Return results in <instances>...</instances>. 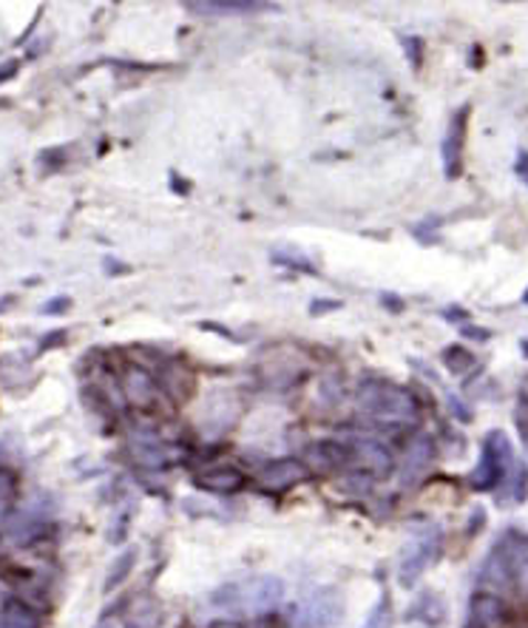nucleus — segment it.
<instances>
[{
  "mask_svg": "<svg viewBox=\"0 0 528 628\" xmlns=\"http://www.w3.org/2000/svg\"><path fill=\"white\" fill-rule=\"evenodd\" d=\"M188 12L197 14H247L258 12V9H267V3H247V0H205V3H197V0H188Z\"/></svg>",
  "mask_w": 528,
  "mask_h": 628,
  "instance_id": "9d476101",
  "label": "nucleus"
},
{
  "mask_svg": "<svg viewBox=\"0 0 528 628\" xmlns=\"http://www.w3.org/2000/svg\"><path fill=\"white\" fill-rule=\"evenodd\" d=\"M284 597V583L278 577H247V580H233L219 586L211 595L213 609H222L228 615H262L278 606Z\"/></svg>",
  "mask_w": 528,
  "mask_h": 628,
  "instance_id": "f257e3e1",
  "label": "nucleus"
},
{
  "mask_svg": "<svg viewBox=\"0 0 528 628\" xmlns=\"http://www.w3.org/2000/svg\"><path fill=\"white\" fill-rule=\"evenodd\" d=\"M131 450H134V458H137L142 467H151V470H157V467H162V463H166V447H162V443H159V438H154V436H134Z\"/></svg>",
  "mask_w": 528,
  "mask_h": 628,
  "instance_id": "ddd939ff",
  "label": "nucleus"
},
{
  "mask_svg": "<svg viewBox=\"0 0 528 628\" xmlns=\"http://www.w3.org/2000/svg\"><path fill=\"white\" fill-rule=\"evenodd\" d=\"M162 384H166V390L171 393L177 401H182V398H186L188 393L193 390V378H191V373L186 370V367H171V370H166V376H162Z\"/></svg>",
  "mask_w": 528,
  "mask_h": 628,
  "instance_id": "f3484780",
  "label": "nucleus"
},
{
  "mask_svg": "<svg viewBox=\"0 0 528 628\" xmlns=\"http://www.w3.org/2000/svg\"><path fill=\"white\" fill-rule=\"evenodd\" d=\"M197 483L202 490L225 495V492L242 490V486H245V475H242L236 467H213V470L202 472V475L197 478Z\"/></svg>",
  "mask_w": 528,
  "mask_h": 628,
  "instance_id": "1a4fd4ad",
  "label": "nucleus"
},
{
  "mask_svg": "<svg viewBox=\"0 0 528 628\" xmlns=\"http://www.w3.org/2000/svg\"><path fill=\"white\" fill-rule=\"evenodd\" d=\"M443 362H446V367H450L452 373H463L475 364V356H472L469 350H463V347H450V350L443 353Z\"/></svg>",
  "mask_w": 528,
  "mask_h": 628,
  "instance_id": "aec40b11",
  "label": "nucleus"
},
{
  "mask_svg": "<svg viewBox=\"0 0 528 628\" xmlns=\"http://www.w3.org/2000/svg\"><path fill=\"white\" fill-rule=\"evenodd\" d=\"M0 628H40V617L29 609L27 603L9 600L0 609Z\"/></svg>",
  "mask_w": 528,
  "mask_h": 628,
  "instance_id": "4468645a",
  "label": "nucleus"
},
{
  "mask_svg": "<svg viewBox=\"0 0 528 628\" xmlns=\"http://www.w3.org/2000/svg\"><path fill=\"white\" fill-rule=\"evenodd\" d=\"M363 628H392V603H390V595L381 597V603H378L376 609L370 611V617H367Z\"/></svg>",
  "mask_w": 528,
  "mask_h": 628,
  "instance_id": "a211bd4d",
  "label": "nucleus"
},
{
  "mask_svg": "<svg viewBox=\"0 0 528 628\" xmlns=\"http://www.w3.org/2000/svg\"><path fill=\"white\" fill-rule=\"evenodd\" d=\"M304 458H307V463H310V467H321V470H338V467H344V463L350 461L352 450H350V447H344V443H336V441H318V443H313L310 450L304 452Z\"/></svg>",
  "mask_w": 528,
  "mask_h": 628,
  "instance_id": "6e6552de",
  "label": "nucleus"
},
{
  "mask_svg": "<svg viewBox=\"0 0 528 628\" xmlns=\"http://www.w3.org/2000/svg\"><path fill=\"white\" fill-rule=\"evenodd\" d=\"M358 456L363 458V463H367V470L376 472L378 478L390 475L392 472V456L387 452V447H381L378 441H358Z\"/></svg>",
  "mask_w": 528,
  "mask_h": 628,
  "instance_id": "f8f14e48",
  "label": "nucleus"
},
{
  "mask_svg": "<svg viewBox=\"0 0 528 628\" xmlns=\"http://www.w3.org/2000/svg\"><path fill=\"white\" fill-rule=\"evenodd\" d=\"M430 456H432V447L426 438H418L415 443L410 447V456H406V467H403V481H410V478H415L418 472L430 463Z\"/></svg>",
  "mask_w": 528,
  "mask_h": 628,
  "instance_id": "dca6fc26",
  "label": "nucleus"
},
{
  "mask_svg": "<svg viewBox=\"0 0 528 628\" xmlns=\"http://www.w3.org/2000/svg\"><path fill=\"white\" fill-rule=\"evenodd\" d=\"M437 555H441V530H432L426 532V535L418 537V541L410 546V552H406V557L401 561V569H398V580H401V586H406V589L415 586L418 577L430 569L432 563L437 561Z\"/></svg>",
  "mask_w": 528,
  "mask_h": 628,
  "instance_id": "20e7f679",
  "label": "nucleus"
},
{
  "mask_svg": "<svg viewBox=\"0 0 528 628\" xmlns=\"http://www.w3.org/2000/svg\"><path fill=\"white\" fill-rule=\"evenodd\" d=\"M522 299H526V302H528V293H526V296H522Z\"/></svg>",
  "mask_w": 528,
  "mask_h": 628,
  "instance_id": "b1692460",
  "label": "nucleus"
},
{
  "mask_svg": "<svg viewBox=\"0 0 528 628\" xmlns=\"http://www.w3.org/2000/svg\"><path fill=\"white\" fill-rule=\"evenodd\" d=\"M307 478V470H304L302 463L298 461H276V463H267L262 470V475H258V483H262L264 490H287V486H293V483L304 481Z\"/></svg>",
  "mask_w": 528,
  "mask_h": 628,
  "instance_id": "0eeeda50",
  "label": "nucleus"
},
{
  "mask_svg": "<svg viewBox=\"0 0 528 628\" xmlns=\"http://www.w3.org/2000/svg\"><path fill=\"white\" fill-rule=\"evenodd\" d=\"M68 305V299H54V302H49L46 307H43V313H49V316H54V313H63V307Z\"/></svg>",
  "mask_w": 528,
  "mask_h": 628,
  "instance_id": "412c9836",
  "label": "nucleus"
},
{
  "mask_svg": "<svg viewBox=\"0 0 528 628\" xmlns=\"http://www.w3.org/2000/svg\"><path fill=\"white\" fill-rule=\"evenodd\" d=\"M123 390H126V396L131 398L134 404H151L154 393H157V384H154V378L148 376L146 370L128 367L126 376H123Z\"/></svg>",
  "mask_w": 528,
  "mask_h": 628,
  "instance_id": "9b49d317",
  "label": "nucleus"
},
{
  "mask_svg": "<svg viewBox=\"0 0 528 628\" xmlns=\"http://www.w3.org/2000/svg\"><path fill=\"white\" fill-rule=\"evenodd\" d=\"M134 566V552H126V555H119L117 563L112 566V572H108V580H106V592H112L114 586H119V583L126 580L128 572H131Z\"/></svg>",
  "mask_w": 528,
  "mask_h": 628,
  "instance_id": "6ab92c4d",
  "label": "nucleus"
},
{
  "mask_svg": "<svg viewBox=\"0 0 528 628\" xmlns=\"http://www.w3.org/2000/svg\"><path fill=\"white\" fill-rule=\"evenodd\" d=\"M302 626L304 628H330L341 617V600L332 589H316L302 603Z\"/></svg>",
  "mask_w": 528,
  "mask_h": 628,
  "instance_id": "39448f33",
  "label": "nucleus"
},
{
  "mask_svg": "<svg viewBox=\"0 0 528 628\" xmlns=\"http://www.w3.org/2000/svg\"><path fill=\"white\" fill-rule=\"evenodd\" d=\"M511 443L509 438L503 432H489V438L483 441V456L481 463H477L475 475H472V483L475 490H495L497 483H503L509 478L511 472Z\"/></svg>",
  "mask_w": 528,
  "mask_h": 628,
  "instance_id": "7ed1b4c3",
  "label": "nucleus"
},
{
  "mask_svg": "<svg viewBox=\"0 0 528 628\" xmlns=\"http://www.w3.org/2000/svg\"><path fill=\"white\" fill-rule=\"evenodd\" d=\"M520 177L528 182V166H520Z\"/></svg>",
  "mask_w": 528,
  "mask_h": 628,
  "instance_id": "4be33fe9",
  "label": "nucleus"
},
{
  "mask_svg": "<svg viewBox=\"0 0 528 628\" xmlns=\"http://www.w3.org/2000/svg\"><path fill=\"white\" fill-rule=\"evenodd\" d=\"M466 117H469V106H463L461 112L452 119L446 139H443V163H446V177H457L461 168V151H463V137H466Z\"/></svg>",
  "mask_w": 528,
  "mask_h": 628,
  "instance_id": "423d86ee",
  "label": "nucleus"
},
{
  "mask_svg": "<svg viewBox=\"0 0 528 628\" xmlns=\"http://www.w3.org/2000/svg\"><path fill=\"white\" fill-rule=\"evenodd\" d=\"M412 620H421L426 622V626H437V622H443V617H446V609H443V603L437 595H423L421 600L415 603V609L410 611Z\"/></svg>",
  "mask_w": 528,
  "mask_h": 628,
  "instance_id": "2eb2a0df",
  "label": "nucleus"
},
{
  "mask_svg": "<svg viewBox=\"0 0 528 628\" xmlns=\"http://www.w3.org/2000/svg\"><path fill=\"white\" fill-rule=\"evenodd\" d=\"M97 628H117V626H114V622H99Z\"/></svg>",
  "mask_w": 528,
  "mask_h": 628,
  "instance_id": "5701e85b",
  "label": "nucleus"
},
{
  "mask_svg": "<svg viewBox=\"0 0 528 628\" xmlns=\"http://www.w3.org/2000/svg\"><path fill=\"white\" fill-rule=\"evenodd\" d=\"M358 404L367 416L378 418V421L410 423L418 418V404L412 393L392 381H378V378L363 381L358 390Z\"/></svg>",
  "mask_w": 528,
  "mask_h": 628,
  "instance_id": "f03ea898",
  "label": "nucleus"
}]
</instances>
